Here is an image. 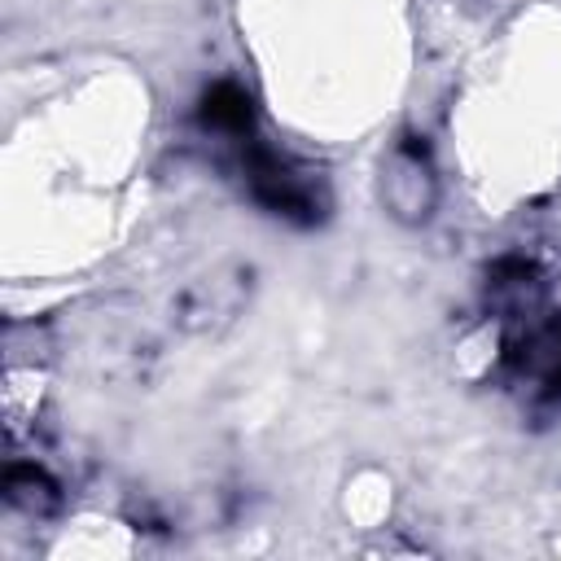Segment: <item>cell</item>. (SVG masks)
Segmentation results:
<instances>
[{"label": "cell", "mask_w": 561, "mask_h": 561, "mask_svg": "<svg viewBox=\"0 0 561 561\" xmlns=\"http://www.w3.org/2000/svg\"><path fill=\"white\" fill-rule=\"evenodd\" d=\"M381 197L399 219H425L434 206V175L421 145H403L381 175Z\"/></svg>", "instance_id": "3957f363"}, {"label": "cell", "mask_w": 561, "mask_h": 561, "mask_svg": "<svg viewBox=\"0 0 561 561\" xmlns=\"http://www.w3.org/2000/svg\"><path fill=\"white\" fill-rule=\"evenodd\" d=\"M250 123H254V110H250V96L237 83H215L202 96V127L241 140V136H250Z\"/></svg>", "instance_id": "277c9868"}, {"label": "cell", "mask_w": 561, "mask_h": 561, "mask_svg": "<svg viewBox=\"0 0 561 561\" xmlns=\"http://www.w3.org/2000/svg\"><path fill=\"white\" fill-rule=\"evenodd\" d=\"M4 495L18 504V508H26V513H44L57 495H53V482L35 469V465H13L9 473H4Z\"/></svg>", "instance_id": "5b68a950"}, {"label": "cell", "mask_w": 561, "mask_h": 561, "mask_svg": "<svg viewBox=\"0 0 561 561\" xmlns=\"http://www.w3.org/2000/svg\"><path fill=\"white\" fill-rule=\"evenodd\" d=\"M504 359L517 381H530L539 399H561V316L508 337Z\"/></svg>", "instance_id": "7a4b0ae2"}, {"label": "cell", "mask_w": 561, "mask_h": 561, "mask_svg": "<svg viewBox=\"0 0 561 561\" xmlns=\"http://www.w3.org/2000/svg\"><path fill=\"white\" fill-rule=\"evenodd\" d=\"M241 171L245 184L254 193V202H263L272 215H285L294 224H316L324 215V188L311 171H298L289 158L245 140L241 149Z\"/></svg>", "instance_id": "6da1fadb"}]
</instances>
